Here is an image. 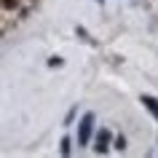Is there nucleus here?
I'll return each instance as SVG.
<instances>
[{
    "label": "nucleus",
    "mask_w": 158,
    "mask_h": 158,
    "mask_svg": "<svg viewBox=\"0 0 158 158\" xmlns=\"http://www.w3.org/2000/svg\"><path fill=\"white\" fill-rule=\"evenodd\" d=\"M142 105H145V107L156 115V121H158V99H153V97H148V94H145V97H142Z\"/></svg>",
    "instance_id": "3"
},
{
    "label": "nucleus",
    "mask_w": 158,
    "mask_h": 158,
    "mask_svg": "<svg viewBox=\"0 0 158 158\" xmlns=\"http://www.w3.org/2000/svg\"><path fill=\"white\" fill-rule=\"evenodd\" d=\"M62 156H70V139L67 137L62 139Z\"/></svg>",
    "instance_id": "4"
},
{
    "label": "nucleus",
    "mask_w": 158,
    "mask_h": 158,
    "mask_svg": "<svg viewBox=\"0 0 158 158\" xmlns=\"http://www.w3.org/2000/svg\"><path fill=\"white\" fill-rule=\"evenodd\" d=\"M107 142H110V131L102 129V131L97 134V153H105V150H107Z\"/></svg>",
    "instance_id": "2"
},
{
    "label": "nucleus",
    "mask_w": 158,
    "mask_h": 158,
    "mask_svg": "<svg viewBox=\"0 0 158 158\" xmlns=\"http://www.w3.org/2000/svg\"><path fill=\"white\" fill-rule=\"evenodd\" d=\"M91 131H94V113H86L78 123V145H89Z\"/></svg>",
    "instance_id": "1"
}]
</instances>
